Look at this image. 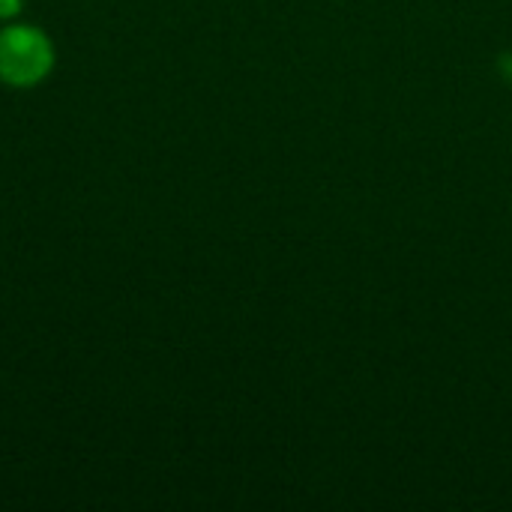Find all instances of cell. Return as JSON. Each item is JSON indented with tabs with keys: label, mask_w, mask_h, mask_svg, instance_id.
<instances>
[{
	"label": "cell",
	"mask_w": 512,
	"mask_h": 512,
	"mask_svg": "<svg viewBox=\"0 0 512 512\" xmlns=\"http://www.w3.org/2000/svg\"><path fill=\"white\" fill-rule=\"evenodd\" d=\"M51 66V45L30 27H15L0 36V75L9 84H33Z\"/></svg>",
	"instance_id": "1"
},
{
	"label": "cell",
	"mask_w": 512,
	"mask_h": 512,
	"mask_svg": "<svg viewBox=\"0 0 512 512\" xmlns=\"http://www.w3.org/2000/svg\"><path fill=\"white\" fill-rule=\"evenodd\" d=\"M18 9V0H0V15H12Z\"/></svg>",
	"instance_id": "2"
}]
</instances>
